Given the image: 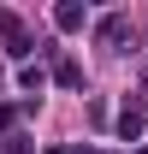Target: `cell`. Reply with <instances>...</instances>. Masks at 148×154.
<instances>
[{
	"label": "cell",
	"mask_w": 148,
	"mask_h": 154,
	"mask_svg": "<svg viewBox=\"0 0 148 154\" xmlns=\"http://www.w3.org/2000/svg\"><path fill=\"white\" fill-rule=\"evenodd\" d=\"M59 89H83V65H77V59H59Z\"/></svg>",
	"instance_id": "7a4b0ae2"
},
{
	"label": "cell",
	"mask_w": 148,
	"mask_h": 154,
	"mask_svg": "<svg viewBox=\"0 0 148 154\" xmlns=\"http://www.w3.org/2000/svg\"><path fill=\"white\" fill-rule=\"evenodd\" d=\"M125 36V12H113V18H101V42H119Z\"/></svg>",
	"instance_id": "277c9868"
},
{
	"label": "cell",
	"mask_w": 148,
	"mask_h": 154,
	"mask_svg": "<svg viewBox=\"0 0 148 154\" xmlns=\"http://www.w3.org/2000/svg\"><path fill=\"white\" fill-rule=\"evenodd\" d=\"M142 131H148V107H142V101H125V107H119V136L136 142Z\"/></svg>",
	"instance_id": "6da1fadb"
},
{
	"label": "cell",
	"mask_w": 148,
	"mask_h": 154,
	"mask_svg": "<svg viewBox=\"0 0 148 154\" xmlns=\"http://www.w3.org/2000/svg\"><path fill=\"white\" fill-rule=\"evenodd\" d=\"M54 24H59V30H83V24H89V12H83V6H59Z\"/></svg>",
	"instance_id": "3957f363"
},
{
	"label": "cell",
	"mask_w": 148,
	"mask_h": 154,
	"mask_svg": "<svg viewBox=\"0 0 148 154\" xmlns=\"http://www.w3.org/2000/svg\"><path fill=\"white\" fill-rule=\"evenodd\" d=\"M83 154H95V148H83Z\"/></svg>",
	"instance_id": "5b68a950"
}]
</instances>
